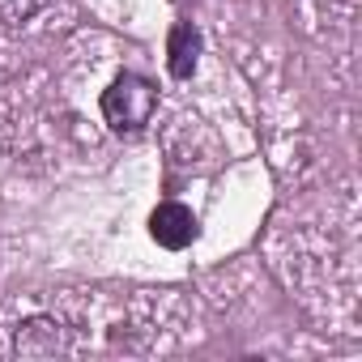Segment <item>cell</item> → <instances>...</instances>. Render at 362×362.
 I'll return each instance as SVG.
<instances>
[{
	"label": "cell",
	"instance_id": "6da1fadb",
	"mask_svg": "<svg viewBox=\"0 0 362 362\" xmlns=\"http://www.w3.org/2000/svg\"><path fill=\"white\" fill-rule=\"evenodd\" d=\"M98 107H103V119H107L115 132H136V128H145V124L153 119L158 90H153V81L141 77V73H119V77L103 90Z\"/></svg>",
	"mask_w": 362,
	"mask_h": 362
},
{
	"label": "cell",
	"instance_id": "7a4b0ae2",
	"mask_svg": "<svg viewBox=\"0 0 362 362\" xmlns=\"http://www.w3.org/2000/svg\"><path fill=\"white\" fill-rule=\"evenodd\" d=\"M197 214L188 209V205H179V201H166V205H158L153 214H149V235H153V243L158 247H166V252H184L192 239H197Z\"/></svg>",
	"mask_w": 362,
	"mask_h": 362
},
{
	"label": "cell",
	"instance_id": "3957f363",
	"mask_svg": "<svg viewBox=\"0 0 362 362\" xmlns=\"http://www.w3.org/2000/svg\"><path fill=\"white\" fill-rule=\"evenodd\" d=\"M197 60H201V30L192 22H179L170 30V39H166V69H170V77L188 81L197 73Z\"/></svg>",
	"mask_w": 362,
	"mask_h": 362
}]
</instances>
